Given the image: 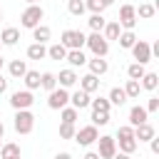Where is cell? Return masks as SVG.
Segmentation results:
<instances>
[{"label": "cell", "mask_w": 159, "mask_h": 159, "mask_svg": "<svg viewBox=\"0 0 159 159\" xmlns=\"http://www.w3.org/2000/svg\"><path fill=\"white\" fill-rule=\"evenodd\" d=\"M0 139H2V137H0ZM0 147H2V142H0Z\"/></svg>", "instance_id": "53"}, {"label": "cell", "mask_w": 159, "mask_h": 159, "mask_svg": "<svg viewBox=\"0 0 159 159\" xmlns=\"http://www.w3.org/2000/svg\"><path fill=\"white\" fill-rule=\"evenodd\" d=\"M97 137H99V129H97L94 124H84V127H80V129L75 132L72 139H75L80 147H89V144L97 142Z\"/></svg>", "instance_id": "5"}, {"label": "cell", "mask_w": 159, "mask_h": 159, "mask_svg": "<svg viewBox=\"0 0 159 159\" xmlns=\"http://www.w3.org/2000/svg\"><path fill=\"white\" fill-rule=\"evenodd\" d=\"M55 77H57V87H65V89L75 87V84H77V80H80V75L75 72V67L60 70V75H55Z\"/></svg>", "instance_id": "11"}, {"label": "cell", "mask_w": 159, "mask_h": 159, "mask_svg": "<svg viewBox=\"0 0 159 159\" xmlns=\"http://www.w3.org/2000/svg\"><path fill=\"white\" fill-rule=\"evenodd\" d=\"M112 159H132V154H124V152H117Z\"/></svg>", "instance_id": "46"}, {"label": "cell", "mask_w": 159, "mask_h": 159, "mask_svg": "<svg viewBox=\"0 0 159 159\" xmlns=\"http://www.w3.org/2000/svg\"><path fill=\"white\" fill-rule=\"evenodd\" d=\"M154 134H157V132H154V127H152L149 122H142V124L134 127V139H137V142H149Z\"/></svg>", "instance_id": "15"}, {"label": "cell", "mask_w": 159, "mask_h": 159, "mask_svg": "<svg viewBox=\"0 0 159 159\" xmlns=\"http://www.w3.org/2000/svg\"><path fill=\"white\" fill-rule=\"evenodd\" d=\"M139 84H142V89L154 92V89H157V84H159V75H157V72H144V77L139 80Z\"/></svg>", "instance_id": "23"}, {"label": "cell", "mask_w": 159, "mask_h": 159, "mask_svg": "<svg viewBox=\"0 0 159 159\" xmlns=\"http://www.w3.org/2000/svg\"><path fill=\"white\" fill-rule=\"evenodd\" d=\"M84 45L89 47V52H92L94 57H107V52H109V42L104 40L102 32H92V35H87Z\"/></svg>", "instance_id": "3"}, {"label": "cell", "mask_w": 159, "mask_h": 159, "mask_svg": "<svg viewBox=\"0 0 159 159\" xmlns=\"http://www.w3.org/2000/svg\"><path fill=\"white\" fill-rule=\"evenodd\" d=\"M144 109H147V112H157V109H159V97H149V102H147Z\"/></svg>", "instance_id": "42"}, {"label": "cell", "mask_w": 159, "mask_h": 159, "mask_svg": "<svg viewBox=\"0 0 159 159\" xmlns=\"http://www.w3.org/2000/svg\"><path fill=\"white\" fill-rule=\"evenodd\" d=\"M139 159H142V157H139Z\"/></svg>", "instance_id": "56"}, {"label": "cell", "mask_w": 159, "mask_h": 159, "mask_svg": "<svg viewBox=\"0 0 159 159\" xmlns=\"http://www.w3.org/2000/svg\"><path fill=\"white\" fill-rule=\"evenodd\" d=\"M70 104V92L65 87H55L50 94H47V107L50 109H62Z\"/></svg>", "instance_id": "8"}, {"label": "cell", "mask_w": 159, "mask_h": 159, "mask_svg": "<svg viewBox=\"0 0 159 159\" xmlns=\"http://www.w3.org/2000/svg\"><path fill=\"white\" fill-rule=\"evenodd\" d=\"M27 57H30V60H45V57H47V47H45L42 42H32V45L27 47Z\"/></svg>", "instance_id": "25"}, {"label": "cell", "mask_w": 159, "mask_h": 159, "mask_svg": "<svg viewBox=\"0 0 159 159\" xmlns=\"http://www.w3.org/2000/svg\"><path fill=\"white\" fill-rule=\"evenodd\" d=\"M102 5H104V7H109V5H114V0H102Z\"/></svg>", "instance_id": "48"}, {"label": "cell", "mask_w": 159, "mask_h": 159, "mask_svg": "<svg viewBox=\"0 0 159 159\" xmlns=\"http://www.w3.org/2000/svg\"><path fill=\"white\" fill-rule=\"evenodd\" d=\"M22 82H25V89H40V72L37 70H27L22 75Z\"/></svg>", "instance_id": "20"}, {"label": "cell", "mask_w": 159, "mask_h": 159, "mask_svg": "<svg viewBox=\"0 0 159 159\" xmlns=\"http://www.w3.org/2000/svg\"><path fill=\"white\" fill-rule=\"evenodd\" d=\"M17 40H20V30H17V27H5V30L0 32V42L7 45V47H15Z\"/></svg>", "instance_id": "17"}, {"label": "cell", "mask_w": 159, "mask_h": 159, "mask_svg": "<svg viewBox=\"0 0 159 159\" xmlns=\"http://www.w3.org/2000/svg\"><path fill=\"white\" fill-rule=\"evenodd\" d=\"M0 70H2V57H0Z\"/></svg>", "instance_id": "51"}, {"label": "cell", "mask_w": 159, "mask_h": 159, "mask_svg": "<svg viewBox=\"0 0 159 159\" xmlns=\"http://www.w3.org/2000/svg\"><path fill=\"white\" fill-rule=\"evenodd\" d=\"M55 159H72V154H70V152H57Z\"/></svg>", "instance_id": "45"}, {"label": "cell", "mask_w": 159, "mask_h": 159, "mask_svg": "<svg viewBox=\"0 0 159 159\" xmlns=\"http://www.w3.org/2000/svg\"><path fill=\"white\" fill-rule=\"evenodd\" d=\"M25 2H27V5H35V2H37V0H25Z\"/></svg>", "instance_id": "50"}, {"label": "cell", "mask_w": 159, "mask_h": 159, "mask_svg": "<svg viewBox=\"0 0 159 159\" xmlns=\"http://www.w3.org/2000/svg\"><path fill=\"white\" fill-rule=\"evenodd\" d=\"M84 40H87V35H84L82 30H65L62 37H60V42H62L67 50H82V47H84Z\"/></svg>", "instance_id": "4"}, {"label": "cell", "mask_w": 159, "mask_h": 159, "mask_svg": "<svg viewBox=\"0 0 159 159\" xmlns=\"http://www.w3.org/2000/svg\"><path fill=\"white\" fill-rule=\"evenodd\" d=\"M89 119L94 127H104V124H109V112H92Z\"/></svg>", "instance_id": "38"}, {"label": "cell", "mask_w": 159, "mask_h": 159, "mask_svg": "<svg viewBox=\"0 0 159 159\" xmlns=\"http://www.w3.org/2000/svg\"><path fill=\"white\" fill-rule=\"evenodd\" d=\"M117 144H119V152H124V154H134V152H137V147H139V142H137L134 137L117 139Z\"/></svg>", "instance_id": "31"}, {"label": "cell", "mask_w": 159, "mask_h": 159, "mask_svg": "<svg viewBox=\"0 0 159 159\" xmlns=\"http://www.w3.org/2000/svg\"><path fill=\"white\" fill-rule=\"evenodd\" d=\"M47 57L60 62V60H65V57H67V47H65L62 42H55V45H50V47H47Z\"/></svg>", "instance_id": "26"}, {"label": "cell", "mask_w": 159, "mask_h": 159, "mask_svg": "<svg viewBox=\"0 0 159 159\" xmlns=\"http://www.w3.org/2000/svg\"><path fill=\"white\" fill-rule=\"evenodd\" d=\"M124 137H134V127L132 124H122L117 129V139H124Z\"/></svg>", "instance_id": "41"}, {"label": "cell", "mask_w": 159, "mask_h": 159, "mask_svg": "<svg viewBox=\"0 0 159 159\" xmlns=\"http://www.w3.org/2000/svg\"><path fill=\"white\" fill-rule=\"evenodd\" d=\"M32 102H35V97H32L30 89H17V92L10 94V107L12 109H30Z\"/></svg>", "instance_id": "7"}, {"label": "cell", "mask_w": 159, "mask_h": 159, "mask_svg": "<svg viewBox=\"0 0 159 159\" xmlns=\"http://www.w3.org/2000/svg\"><path fill=\"white\" fill-rule=\"evenodd\" d=\"M67 62H70V67H82V65H87V55L82 52V50H67V57H65Z\"/></svg>", "instance_id": "19"}, {"label": "cell", "mask_w": 159, "mask_h": 159, "mask_svg": "<svg viewBox=\"0 0 159 159\" xmlns=\"http://www.w3.org/2000/svg\"><path fill=\"white\" fill-rule=\"evenodd\" d=\"M0 20H2V7H0Z\"/></svg>", "instance_id": "52"}, {"label": "cell", "mask_w": 159, "mask_h": 159, "mask_svg": "<svg viewBox=\"0 0 159 159\" xmlns=\"http://www.w3.org/2000/svg\"><path fill=\"white\" fill-rule=\"evenodd\" d=\"M87 22H89V30H92V32H102V27L107 25V20H104L102 12H92Z\"/></svg>", "instance_id": "33"}, {"label": "cell", "mask_w": 159, "mask_h": 159, "mask_svg": "<svg viewBox=\"0 0 159 159\" xmlns=\"http://www.w3.org/2000/svg\"><path fill=\"white\" fill-rule=\"evenodd\" d=\"M129 50H132L134 62H139V65H147V62L152 60V47H149V42H147V40H137Z\"/></svg>", "instance_id": "10"}, {"label": "cell", "mask_w": 159, "mask_h": 159, "mask_svg": "<svg viewBox=\"0 0 159 159\" xmlns=\"http://www.w3.org/2000/svg\"><path fill=\"white\" fill-rule=\"evenodd\" d=\"M67 10H70V15H75V17H80V15H84V0H67Z\"/></svg>", "instance_id": "37"}, {"label": "cell", "mask_w": 159, "mask_h": 159, "mask_svg": "<svg viewBox=\"0 0 159 159\" xmlns=\"http://www.w3.org/2000/svg\"><path fill=\"white\" fill-rule=\"evenodd\" d=\"M144 72H147V67L139 65V62H132V65L127 67V77H129V80H142Z\"/></svg>", "instance_id": "35"}, {"label": "cell", "mask_w": 159, "mask_h": 159, "mask_svg": "<svg viewBox=\"0 0 159 159\" xmlns=\"http://www.w3.org/2000/svg\"><path fill=\"white\" fill-rule=\"evenodd\" d=\"M42 17H45V10L35 2V5H27V7L22 10V15H20V25L27 27V30H32V27H37V25L42 22Z\"/></svg>", "instance_id": "2"}, {"label": "cell", "mask_w": 159, "mask_h": 159, "mask_svg": "<svg viewBox=\"0 0 159 159\" xmlns=\"http://www.w3.org/2000/svg\"><path fill=\"white\" fill-rule=\"evenodd\" d=\"M117 42H119V47L129 50V47L137 42V35H134V30H122V32H119V37H117Z\"/></svg>", "instance_id": "28"}, {"label": "cell", "mask_w": 159, "mask_h": 159, "mask_svg": "<svg viewBox=\"0 0 159 159\" xmlns=\"http://www.w3.org/2000/svg\"><path fill=\"white\" fill-rule=\"evenodd\" d=\"M12 127L17 134H30L35 129V114L30 109H15V117H12Z\"/></svg>", "instance_id": "1"}, {"label": "cell", "mask_w": 159, "mask_h": 159, "mask_svg": "<svg viewBox=\"0 0 159 159\" xmlns=\"http://www.w3.org/2000/svg\"><path fill=\"white\" fill-rule=\"evenodd\" d=\"M82 159H99V154H97V152H87Z\"/></svg>", "instance_id": "47"}, {"label": "cell", "mask_w": 159, "mask_h": 159, "mask_svg": "<svg viewBox=\"0 0 159 159\" xmlns=\"http://www.w3.org/2000/svg\"><path fill=\"white\" fill-rule=\"evenodd\" d=\"M119 32H122V27H119V22H117V20H109V22L102 27V35H104V40H107V42L117 40V37H119Z\"/></svg>", "instance_id": "18"}, {"label": "cell", "mask_w": 159, "mask_h": 159, "mask_svg": "<svg viewBox=\"0 0 159 159\" xmlns=\"http://www.w3.org/2000/svg\"><path fill=\"white\" fill-rule=\"evenodd\" d=\"M40 87H42L45 92H52V89L57 87V77H55V72H42V75H40Z\"/></svg>", "instance_id": "29"}, {"label": "cell", "mask_w": 159, "mask_h": 159, "mask_svg": "<svg viewBox=\"0 0 159 159\" xmlns=\"http://www.w3.org/2000/svg\"><path fill=\"white\" fill-rule=\"evenodd\" d=\"M75 132H77V127H75V124H67V122H62V124H60V139H72V137H75Z\"/></svg>", "instance_id": "39"}, {"label": "cell", "mask_w": 159, "mask_h": 159, "mask_svg": "<svg viewBox=\"0 0 159 159\" xmlns=\"http://www.w3.org/2000/svg\"><path fill=\"white\" fill-rule=\"evenodd\" d=\"M15 159H20V157H15Z\"/></svg>", "instance_id": "55"}, {"label": "cell", "mask_w": 159, "mask_h": 159, "mask_svg": "<svg viewBox=\"0 0 159 159\" xmlns=\"http://www.w3.org/2000/svg\"><path fill=\"white\" fill-rule=\"evenodd\" d=\"M15 157H20V144L7 142L0 147V159H15Z\"/></svg>", "instance_id": "32"}, {"label": "cell", "mask_w": 159, "mask_h": 159, "mask_svg": "<svg viewBox=\"0 0 159 159\" xmlns=\"http://www.w3.org/2000/svg\"><path fill=\"white\" fill-rule=\"evenodd\" d=\"M0 137H5V124L0 122Z\"/></svg>", "instance_id": "49"}, {"label": "cell", "mask_w": 159, "mask_h": 159, "mask_svg": "<svg viewBox=\"0 0 159 159\" xmlns=\"http://www.w3.org/2000/svg\"><path fill=\"white\" fill-rule=\"evenodd\" d=\"M89 107H92V112H109V109H112V104H109L107 97H97V99H92Z\"/></svg>", "instance_id": "36"}, {"label": "cell", "mask_w": 159, "mask_h": 159, "mask_svg": "<svg viewBox=\"0 0 159 159\" xmlns=\"http://www.w3.org/2000/svg\"><path fill=\"white\" fill-rule=\"evenodd\" d=\"M7 72H10V77H15V80H22V75L27 72V65H25V60H12V62L7 65Z\"/></svg>", "instance_id": "22"}, {"label": "cell", "mask_w": 159, "mask_h": 159, "mask_svg": "<svg viewBox=\"0 0 159 159\" xmlns=\"http://www.w3.org/2000/svg\"><path fill=\"white\" fill-rule=\"evenodd\" d=\"M2 92H7V80L0 75V94H2Z\"/></svg>", "instance_id": "44"}, {"label": "cell", "mask_w": 159, "mask_h": 159, "mask_svg": "<svg viewBox=\"0 0 159 159\" xmlns=\"http://www.w3.org/2000/svg\"><path fill=\"white\" fill-rule=\"evenodd\" d=\"M50 37H52V30H50L47 25H42V22H40L37 27H32V40H35V42H42V45H45Z\"/></svg>", "instance_id": "21"}, {"label": "cell", "mask_w": 159, "mask_h": 159, "mask_svg": "<svg viewBox=\"0 0 159 159\" xmlns=\"http://www.w3.org/2000/svg\"><path fill=\"white\" fill-rule=\"evenodd\" d=\"M107 99H109V104H112V107H122V104H127V94H124V89H122V87H112Z\"/></svg>", "instance_id": "24"}, {"label": "cell", "mask_w": 159, "mask_h": 159, "mask_svg": "<svg viewBox=\"0 0 159 159\" xmlns=\"http://www.w3.org/2000/svg\"><path fill=\"white\" fill-rule=\"evenodd\" d=\"M89 102H92V97H89L84 89H77V92L70 94V104H72L75 109H84V107H89Z\"/></svg>", "instance_id": "14"}, {"label": "cell", "mask_w": 159, "mask_h": 159, "mask_svg": "<svg viewBox=\"0 0 159 159\" xmlns=\"http://www.w3.org/2000/svg\"><path fill=\"white\" fill-rule=\"evenodd\" d=\"M77 82H80V89H84L87 94H92V92H97V89H99V77H97V75H92V72L82 75Z\"/></svg>", "instance_id": "13"}, {"label": "cell", "mask_w": 159, "mask_h": 159, "mask_svg": "<svg viewBox=\"0 0 159 159\" xmlns=\"http://www.w3.org/2000/svg\"><path fill=\"white\" fill-rule=\"evenodd\" d=\"M149 119V112L142 107V104H134L132 109H129V124L132 127H137V124H142V122H147Z\"/></svg>", "instance_id": "16"}, {"label": "cell", "mask_w": 159, "mask_h": 159, "mask_svg": "<svg viewBox=\"0 0 159 159\" xmlns=\"http://www.w3.org/2000/svg\"><path fill=\"white\" fill-rule=\"evenodd\" d=\"M134 10H137V17H142V20H152L157 15V5H152V2H142Z\"/></svg>", "instance_id": "27"}, {"label": "cell", "mask_w": 159, "mask_h": 159, "mask_svg": "<svg viewBox=\"0 0 159 159\" xmlns=\"http://www.w3.org/2000/svg\"><path fill=\"white\" fill-rule=\"evenodd\" d=\"M77 114H80V109H75L72 104L60 109V119H62V122H67V124H75V122H77Z\"/></svg>", "instance_id": "34"}, {"label": "cell", "mask_w": 159, "mask_h": 159, "mask_svg": "<svg viewBox=\"0 0 159 159\" xmlns=\"http://www.w3.org/2000/svg\"><path fill=\"white\" fill-rule=\"evenodd\" d=\"M97 144H99V149H97L99 159H112V157L117 154V139H114V137L102 134V137H97Z\"/></svg>", "instance_id": "9"}, {"label": "cell", "mask_w": 159, "mask_h": 159, "mask_svg": "<svg viewBox=\"0 0 159 159\" xmlns=\"http://www.w3.org/2000/svg\"><path fill=\"white\" fill-rule=\"evenodd\" d=\"M0 47H2V42H0Z\"/></svg>", "instance_id": "54"}, {"label": "cell", "mask_w": 159, "mask_h": 159, "mask_svg": "<svg viewBox=\"0 0 159 159\" xmlns=\"http://www.w3.org/2000/svg\"><path fill=\"white\" fill-rule=\"evenodd\" d=\"M87 67H89V72L92 75H97V77H102V75H107V70H109V62L104 60V57H87Z\"/></svg>", "instance_id": "12"}, {"label": "cell", "mask_w": 159, "mask_h": 159, "mask_svg": "<svg viewBox=\"0 0 159 159\" xmlns=\"http://www.w3.org/2000/svg\"><path fill=\"white\" fill-rule=\"evenodd\" d=\"M137 10H134V5H129V2H124L122 7H119V27L122 30H134V25H137Z\"/></svg>", "instance_id": "6"}, {"label": "cell", "mask_w": 159, "mask_h": 159, "mask_svg": "<svg viewBox=\"0 0 159 159\" xmlns=\"http://www.w3.org/2000/svg\"><path fill=\"white\" fill-rule=\"evenodd\" d=\"M149 147H152V154H159V137L157 134L149 139Z\"/></svg>", "instance_id": "43"}, {"label": "cell", "mask_w": 159, "mask_h": 159, "mask_svg": "<svg viewBox=\"0 0 159 159\" xmlns=\"http://www.w3.org/2000/svg\"><path fill=\"white\" fill-rule=\"evenodd\" d=\"M122 89H124L127 99H137L139 92H142V84H139V80H127V84H124Z\"/></svg>", "instance_id": "30"}, {"label": "cell", "mask_w": 159, "mask_h": 159, "mask_svg": "<svg viewBox=\"0 0 159 159\" xmlns=\"http://www.w3.org/2000/svg\"><path fill=\"white\" fill-rule=\"evenodd\" d=\"M84 7L89 10V12H104L107 7L102 5V0H84Z\"/></svg>", "instance_id": "40"}]
</instances>
